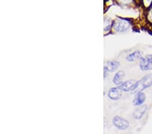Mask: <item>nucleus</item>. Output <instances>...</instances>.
<instances>
[{"label":"nucleus","instance_id":"10","mask_svg":"<svg viewBox=\"0 0 152 134\" xmlns=\"http://www.w3.org/2000/svg\"><path fill=\"white\" fill-rule=\"evenodd\" d=\"M124 75L125 72L124 70H119V71H117L116 72V74L114 75L113 79H112V81H113L115 85L118 86L119 85H121L122 83L123 82Z\"/></svg>","mask_w":152,"mask_h":134},{"label":"nucleus","instance_id":"4","mask_svg":"<svg viewBox=\"0 0 152 134\" xmlns=\"http://www.w3.org/2000/svg\"><path fill=\"white\" fill-rule=\"evenodd\" d=\"M137 81L134 79L126 80V81L122 82L121 85H119L117 87L122 92H131L134 88V87H135Z\"/></svg>","mask_w":152,"mask_h":134},{"label":"nucleus","instance_id":"1","mask_svg":"<svg viewBox=\"0 0 152 134\" xmlns=\"http://www.w3.org/2000/svg\"><path fill=\"white\" fill-rule=\"evenodd\" d=\"M152 85V72L148 73L141 78L140 80L137 81L135 87L131 94H136L139 92H143V90L150 87Z\"/></svg>","mask_w":152,"mask_h":134},{"label":"nucleus","instance_id":"9","mask_svg":"<svg viewBox=\"0 0 152 134\" xmlns=\"http://www.w3.org/2000/svg\"><path fill=\"white\" fill-rule=\"evenodd\" d=\"M139 66L140 69L143 72L151 71L152 72V64L149 63L145 59V56L142 57L141 60L139 61Z\"/></svg>","mask_w":152,"mask_h":134},{"label":"nucleus","instance_id":"8","mask_svg":"<svg viewBox=\"0 0 152 134\" xmlns=\"http://www.w3.org/2000/svg\"><path fill=\"white\" fill-rule=\"evenodd\" d=\"M142 57H143V52L141 50H136L129 53L125 58V59L129 62H134L136 61H139Z\"/></svg>","mask_w":152,"mask_h":134},{"label":"nucleus","instance_id":"11","mask_svg":"<svg viewBox=\"0 0 152 134\" xmlns=\"http://www.w3.org/2000/svg\"><path fill=\"white\" fill-rule=\"evenodd\" d=\"M120 62L118 61L117 60H110V61H107V64H106V67L107 68V69H108L109 72H114L116 71V70L118 69L119 67H120Z\"/></svg>","mask_w":152,"mask_h":134},{"label":"nucleus","instance_id":"12","mask_svg":"<svg viewBox=\"0 0 152 134\" xmlns=\"http://www.w3.org/2000/svg\"><path fill=\"white\" fill-rule=\"evenodd\" d=\"M113 26V23L112 20L108 18H105L104 20V31H107Z\"/></svg>","mask_w":152,"mask_h":134},{"label":"nucleus","instance_id":"5","mask_svg":"<svg viewBox=\"0 0 152 134\" xmlns=\"http://www.w3.org/2000/svg\"><path fill=\"white\" fill-rule=\"evenodd\" d=\"M148 110V106L146 104H143L140 106H137L133 112V116L136 120H140L144 116Z\"/></svg>","mask_w":152,"mask_h":134},{"label":"nucleus","instance_id":"7","mask_svg":"<svg viewBox=\"0 0 152 134\" xmlns=\"http://www.w3.org/2000/svg\"><path fill=\"white\" fill-rule=\"evenodd\" d=\"M146 100V94L143 92H139L134 94V96L133 100V104L135 106H140L144 104Z\"/></svg>","mask_w":152,"mask_h":134},{"label":"nucleus","instance_id":"14","mask_svg":"<svg viewBox=\"0 0 152 134\" xmlns=\"http://www.w3.org/2000/svg\"><path fill=\"white\" fill-rule=\"evenodd\" d=\"M104 78L106 77L107 76V74L110 72L108 69H107V68L106 66H105L104 68Z\"/></svg>","mask_w":152,"mask_h":134},{"label":"nucleus","instance_id":"3","mask_svg":"<svg viewBox=\"0 0 152 134\" xmlns=\"http://www.w3.org/2000/svg\"><path fill=\"white\" fill-rule=\"evenodd\" d=\"M112 124L120 131L126 130L130 127V123L127 119L122 116L116 115L112 119Z\"/></svg>","mask_w":152,"mask_h":134},{"label":"nucleus","instance_id":"2","mask_svg":"<svg viewBox=\"0 0 152 134\" xmlns=\"http://www.w3.org/2000/svg\"><path fill=\"white\" fill-rule=\"evenodd\" d=\"M112 28L117 33H126L131 28V23L126 19L118 18L113 22Z\"/></svg>","mask_w":152,"mask_h":134},{"label":"nucleus","instance_id":"6","mask_svg":"<svg viewBox=\"0 0 152 134\" xmlns=\"http://www.w3.org/2000/svg\"><path fill=\"white\" fill-rule=\"evenodd\" d=\"M122 96V92L118 87H112L107 93V96L112 100H118L121 98Z\"/></svg>","mask_w":152,"mask_h":134},{"label":"nucleus","instance_id":"13","mask_svg":"<svg viewBox=\"0 0 152 134\" xmlns=\"http://www.w3.org/2000/svg\"><path fill=\"white\" fill-rule=\"evenodd\" d=\"M145 58L149 63L152 64V54H148L145 56Z\"/></svg>","mask_w":152,"mask_h":134}]
</instances>
